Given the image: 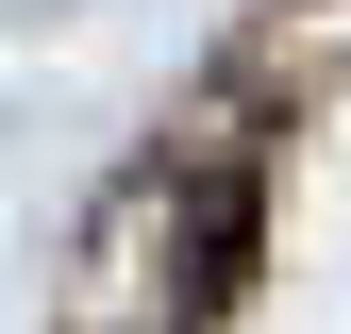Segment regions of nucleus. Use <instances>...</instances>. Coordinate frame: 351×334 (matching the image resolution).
Returning <instances> with one entry per match:
<instances>
[{"instance_id":"nucleus-1","label":"nucleus","mask_w":351,"mask_h":334,"mask_svg":"<svg viewBox=\"0 0 351 334\" xmlns=\"http://www.w3.org/2000/svg\"><path fill=\"white\" fill-rule=\"evenodd\" d=\"M234 268H251V167H134L67 284V334H201Z\"/></svg>"}]
</instances>
